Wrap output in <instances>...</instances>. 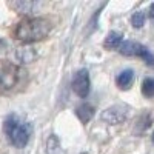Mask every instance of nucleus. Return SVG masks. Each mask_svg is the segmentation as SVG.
<instances>
[{"instance_id":"obj_2","label":"nucleus","mask_w":154,"mask_h":154,"mask_svg":"<svg viewBox=\"0 0 154 154\" xmlns=\"http://www.w3.org/2000/svg\"><path fill=\"white\" fill-rule=\"evenodd\" d=\"M28 74L14 63L0 65V94H11L22 89L26 83Z\"/></svg>"},{"instance_id":"obj_5","label":"nucleus","mask_w":154,"mask_h":154,"mask_svg":"<svg viewBox=\"0 0 154 154\" xmlns=\"http://www.w3.org/2000/svg\"><path fill=\"white\" fill-rule=\"evenodd\" d=\"M71 86H72V91L85 99L88 94H89V88H91V82H89V74L86 69H80L77 71L72 77V82H71Z\"/></svg>"},{"instance_id":"obj_9","label":"nucleus","mask_w":154,"mask_h":154,"mask_svg":"<svg viewBox=\"0 0 154 154\" xmlns=\"http://www.w3.org/2000/svg\"><path fill=\"white\" fill-rule=\"evenodd\" d=\"M123 43V38H122V34L117 32V31H111L106 37H105V42H103V48L105 49H117L120 48V45Z\"/></svg>"},{"instance_id":"obj_13","label":"nucleus","mask_w":154,"mask_h":154,"mask_svg":"<svg viewBox=\"0 0 154 154\" xmlns=\"http://www.w3.org/2000/svg\"><path fill=\"white\" fill-rule=\"evenodd\" d=\"M59 151V140L56 136H51L48 140V152L49 154H57Z\"/></svg>"},{"instance_id":"obj_7","label":"nucleus","mask_w":154,"mask_h":154,"mask_svg":"<svg viewBox=\"0 0 154 154\" xmlns=\"http://www.w3.org/2000/svg\"><path fill=\"white\" fill-rule=\"evenodd\" d=\"M94 114H96V109H94L93 105H89V103H82L80 106L75 108V116L79 117V120L82 123H88L94 117Z\"/></svg>"},{"instance_id":"obj_14","label":"nucleus","mask_w":154,"mask_h":154,"mask_svg":"<svg viewBox=\"0 0 154 154\" xmlns=\"http://www.w3.org/2000/svg\"><path fill=\"white\" fill-rule=\"evenodd\" d=\"M149 17L154 19V3H151V6H149Z\"/></svg>"},{"instance_id":"obj_4","label":"nucleus","mask_w":154,"mask_h":154,"mask_svg":"<svg viewBox=\"0 0 154 154\" xmlns=\"http://www.w3.org/2000/svg\"><path fill=\"white\" fill-rule=\"evenodd\" d=\"M119 53L126 57H140L146 62V65L154 66V56L149 53V49L145 45L139 43V42H133V40L123 42L119 48Z\"/></svg>"},{"instance_id":"obj_8","label":"nucleus","mask_w":154,"mask_h":154,"mask_svg":"<svg viewBox=\"0 0 154 154\" xmlns=\"http://www.w3.org/2000/svg\"><path fill=\"white\" fill-rule=\"evenodd\" d=\"M133 80H134V71H133V69H123V71L117 75L116 83H117V86H119L120 89H128V88H131Z\"/></svg>"},{"instance_id":"obj_6","label":"nucleus","mask_w":154,"mask_h":154,"mask_svg":"<svg viewBox=\"0 0 154 154\" xmlns=\"http://www.w3.org/2000/svg\"><path fill=\"white\" fill-rule=\"evenodd\" d=\"M128 117V109L122 105H114L106 108L103 112H102V120L109 123V125H119L123 123Z\"/></svg>"},{"instance_id":"obj_10","label":"nucleus","mask_w":154,"mask_h":154,"mask_svg":"<svg viewBox=\"0 0 154 154\" xmlns=\"http://www.w3.org/2000/svg\"><path fill=\"white\" fill-rule=\"evenodd\" d=\"M11 8L17 9L20 14H29V12H34V8H37V3H34V2H16V3H11Z\"/></svg>"},{"instance_id":"obj_12","label":"nucleus","mask_w":154,"mask_h":154,"mask_svg":"<svg viewBox=\"0 0 154 154\" xmlns=\"http://www.w3.org/2000/svg\"><path fill=\"white\" fill-rule=\"evenodd\" d=\"M131 25L134 28H142L143 25H145V14H143V11H137L133 14L131 17Z\"/></svg>"},{"instance_id":"obj_3","label":"nucleus","mask_w":154,"mask_h":154,"mask_svg":"<svg viewBox=\"0 0 154 154\" xmlns=\"http://www.w3.org/2000/svg\"><path fill=\"white\" fill-rule=\"evenodd\" d=\"M3 131L12 146L25 148L29 142L32 128L28 122H23L17 116H8L3 122Z\"/></svg>"},{"instance_id":"obj_15","label":"nucleus","mask_w":154,"mask_h":154,"mask_svg":"<svg viewBox=\"0 0 154 154\" xmlns=\"http://www.w3.org/2000/svg\"><path fill=\"white\" fill-rule=\"evenodd\" d=\"M152 142H154V133H152Z\"/></svg>"},{"instance_id":"obj_1","label":"nucleus","mask_w":154,"mask_h":154,"mask_svg":"<svg viewBox=\"0 0 154 154\" xmlns=\"http://www.w3.org/2000/svg\"><path fill=\"white\" fill-rule=\"evenodd\" d=\"M53 23L45 17H26L20 20L14 28V37L20 42L32 43L38 42L51 32Z\"/></svg>"},{"instance_id":"obj_11","label":"nucleus","mask_w":154,"mask_h":154,"mask_svg":"<svg viewBox=\"0 0 154 154\" xmlns=\"http://www.w3.org/2000/svg\"><path fill=\"white\" fill-rule=\"evenodd\" d=\"M142 93L145 97H154V79H145L142 83Z\"/></svg>"}]
</instances>
